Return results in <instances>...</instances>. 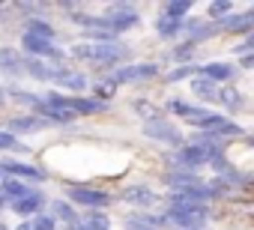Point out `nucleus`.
Segmentation results:
<instances>
[{"label": "nucleus", "instance_id": "nucleus-1", "mask_svg": "<svg viewBox=\"0 0 254 230\" xmlns=\"http://www.w3.org/2000/svg\"><path fill=\"white\" fill-rule=\"evenodd\" d=\"M72 54L78 60H90L96 66H117L120 60L129 57V48H126L123 42L111 39V42H78L72 48Z\"/></svg>", "mask_w": 254, "mask_h": 230}, {"label": "nucleus", "instance_id": "nucleus-2", "mask_svg": "<svg viewBox=\"0 0 254 230\" xmlns=\"http://www.w3.org/2000/svg\"><path fill=\"white\" fill-rule=\"evenodd\" d=\"M206 206L200 203H183V200H171L168 212H165V221L180 227V230H197L206 224Z\"/></svg>", "mask_w": 254, "mask_h": 230}, {"label": "nucleus", "instance_id": "nucleus-3", "mask_svg": "<svg viewBox=\"0 0 254 230\" xmlns=\"http://www.w3.org/2000/svg\"><path fill=\"white\" fill-rule=\"evenodd\" d=\"M171 162H174V168L177 171H197V168H203V165H209L212 162V156L209 153H203L200 147H194V144H186V147H180L174 156H171Z\"/></svg>", "mask_w": 254, "mask_h": 230}, {"label": "nucleus", "instance_id": "nucleus-4", "mask_svg": "<svg viewBox=\"0 0 254 230\" xmlns=\"http://www.w3.org/2000/svg\"><path fill=\"white\" fill-rule=\"evenodd\" d=\"M0 176H9V179H48V171L39 168V165H27V162H15V159H6L0 162Z\"/></svg>", "mask_w": 254, "mask_h": 230}, {"label": "nucleus", "instance_id": "nucleus-5", "mask_svg": "<svg viewBox=\"0 0 254 230\" xmlns=\"http://www.w3.org/2000/svg\"><path fill=\"white\" fill-rule=\"evenodd\" d=\"M159 75V66L156 63H132V66H120L114 69V78L111 84H135V81H150Z\"/></svg>", "mask_w": 254, "mask_h": 230}, {"label": "nucleus", "instance_id": "nucleus-6", "mask_svg": "<svg viewBox=\"0 0 254 230\" xmlns=\"http://www.w3.org/2000/svg\"><path fill=\"white\" fill-rule=\"evenodd\" d=\"M144 135L150 141H165V144H174V147H183V135L174 123L168 120H153V123H144Z\"/></svg>", "mask_w": 254, "mask_h": 230}, {"label": "nucleus", "instance_id": "nucleus-7", "mask_svg": "<svg viewBox=\"0 0 254 230\" xmlns=\"http://www.w3.org/2000/svg\"><path fill=\"white\" fill-rule=\"evenodd\" d=\"M69 200L84 203V206H90V209H102V206L111 203V194L102 191V188H90V185H72V188H69Z\"/></svg>", "mask_w": 254, "mask_h": 230}, {"label": "nucleus", "instance_id": "nucleus-8", "mask_svg": "<svg viewBox=\"0 0 254 230\" xmlns=\"http://www.w3.org/2000/svg\"><path fill=\"white\" fill-rule=\"evenodd\" d=\"M63 108H69L75 117H81V114H102L108 105L99 102V99H84V96H54Z\"/></svg>", "mask_w": 254, "mask_h": 230}, {"label": "nucleus", "instance_id": "nucleus-9", "mask_svg": "<svg viewBox=\"0 0 254 230\" xmlns=\"http://www.w3.org/2000/svg\"><path fill=\"white\" fill-rule=\"evenodd\" d=\"M108 18V30H111V36L114 33H126V30H132L141 18H138V12L135 9H129V6H117L111 15H105Z\"/></svg>", "mask_w": 254, "mask_h": 230}, {"label": "nucleus", "instance_id": "nucleus-10", "mask_svg": "<svg viewBox=\"0 0 254 230\" xmlns=\"http://www.w3.org/2000/svg\"><path fill=\"white\" fill-rule=\"evenodd\" d=\"M21 48L27 51V57H36V60H42V57H63L57 48H54V42H48V39H39V36H30V33H24L21 36Z\"/></svg>", "mask_w": 254, "mask_h": 230}, {"label": "nucleus", "instance_id": "nucleus-11", "mask_svg": "<svg viewBox=\"0 0 254 230\" xmlns=\"http://www.w3.org/2000/svg\"><path fill=\"white\" fill-rule=\"evenodd\" d=\"M51 81H54V84H60L63 90H72V93L87 90V75L72 72V69H51Z\"/></svg>", "mask_w": 254, "mask_h": 230}, {"label": "nucleus", "instance_id": "nucleus-12", "mask_svg": "<svg viewBox=\"0 0 254 230\" xmlns=\"http://www.w3.org/2000/svg\"><path fill=\"white\" fill-rule=\"evenodd\" d=\"M197 72H200V78H206L212 84L236 78V66H230V63H206V66H197Z\"/></svg>", "mask_w": 254, "mask_h": 230}, {"label": "nucleus", "instance_id": "nucleus-13", "mask_svg": "<svg viewBox=\"0 0 254 230\" xmlns=\"http://www.w3.org/2000/svg\"><path fill=\"white\" fill-rule=\"evenodd\" d=\"M48 123L42 120V117H12L9 123H6V132L9 135H27V132H39V129H45Z\"/></svg>", "mask_w": 254, "mask_h": 230}, {"label": "nucleus", "instance_id": "nucleus-14", "mask_svg": "<svg viewBox=\"0 0 254 230\" xmlns=\"http://www.w3.org/2000/svg\"><path fill=\"white\" fill-rule=\"evenodd\" d=\"M123 200L135 203V206H153L159 197H156V191H150L144 185H129V188H123Z\"/></svg>", "mask_w": 254, "mask_h": 230}, {"label": "nucleus", "instance_id": "nucleus-15", "mask_svg": "<svg viewBox=\"0 0 254 230\" xmlns=\"http://www.w3.org/2000/svg\"><path fill=\"white\" fill-rule=\"evenodd\" d=\"M0 69L9 72V75L24 72V54L18 48H0Z\"/></svg>", "mask_w": 254, "mask_h": 230}, {"label": "nucleus", "instance_id": "nucleus-16", "mask_svg": "<svg viewBox=\"0 0 254 230\" xmlns=\"http://www.w3.org/2000/svg\"><path fill=\"white\" fill-rule=\"evenodd\" d=\"M165 182L171 185V191H186V188L200 185V176H197V173H191V171H174V173H168V176H165Z\"/></svg>", "mask_w": 254, "mask_h": 230}, {"label": "nucleus", "instance_id": "nucleus-17", "mask_svg": "<svg viewBox=\"0 0 254 230\" xmlns=\"http://www.w3.org/2000/svg\"><path fill=\"white\" fill-rule=\"evenodd\" d=\"M42 203H45L42 191H30V194H24L21 200H12V209H15L18 215H39Z\"/></svg>", "mask_w": 254, "mask_h": 230}, {"label": "nucleus", "instance_id": "nucleus-18", "mask_svg": "<svg viewBox=\"0 0 254 230\" xmlns=\"http://www.w3.org/2000/svg\"><path fill=\"white\" fill-rule=\"evenodd\" d=\"M251 24H254V12H242V15H227V18L218 24V30H227V33H248Z\"/></svg>", "mask_w": 254, "mask_h": 230}, {"label": "nucleus", "instance_id": "nucleus-19", "mask_svg": "<svg viewBox=\"0 0 254 230\" xmlns=\"http://www.w3.org/2000/svg\"><path fill=\"white\" fill-rule=\"evenodd\" d=\"M33 188H27V182H21V179H9V176H3V182H0V197H9V200H21L24 194H30Z\"/></svg>", "mask_w": 254, "mask_h": 230}, {"label": "nucleus", "instance_id": "nucleus-20", "mask_svg": "<svg viewBox=\"0 0 254 230\" xmlns=\"http://www.w3.org/2000/svg\"><path fill=\"white\" fill-rule=\"evenodd\" d=\"M48 209H51V218H54V221H57V218H63L66 224H75V221H78V215H75V209H72L69 200H51Z\"/></svg>", "mask_w": 254, "mask_h": 230}, {"label": "nucleus", "instance_id": "nucleus-21", "mask_svg": "<svg viewBox=\"0 0 254 230\" xmlns=\"http://www.w3.org/2000/svg\"><path fill=\"white\" fill-rule=\"evenodd\" d=\"M24 72L30 78H36V81H51V66H45L36 57H24Z\"/></svg>", "mask_w": 254, "mask_h": 230}, {"label": "nucleus", "instance_id": "nucleus-22", "mask_svg": "<svg viewBox=\"0 0 254 230\" xmlns=\"http://www.w3.org/2000/svg\"><path fill=\"white\" fill-rule=\"evenodd\" d=\"M84 230H111V218L105 212H87L81 221H78Z\"/></svg>", "mask_w": 254, "mask_h": 230}, {"label": "nucleus", "instance_id": "nucleus-23", "mask_svg": "<svg viewBox=\"0 0 254 230\" xmlns=\"http://www.w3.org/2000/svg\"><path fill=\"white\" fill-rule=\"evenodd\" d=\"M24 33H30V36H39V39H48V42H54V27H51L48 21H42V18H30Z\"/></svg>", "mask_w": 254, "mask_h": 230}, {"label": "nucleus", "instance_id": "nucleus-24", "mask_svg": "<svg viewBox=\"0 0 254 230\" xmlns=\"http://www.w3.org/2000/svg\"><path fill=\"white\" fill-rule=\"evenodd\" d=\"M227 111H239L242 105H245V99H242V93L239 90H233V87H227V90H218V96H215Z\"/></svg>", "mask_w": 254, "mask_h": 230}, {"label": "nucleus", "instance_id": "nucleus-25", "mask_svg": "<svg viewBox=\"0 0 254 230\" xmlns=\"http://www.w3.org/2000/svg\"><path fill=\"white\" fill-rule=\"evenodd\" d=\"M123 227L126 230H159L153 215H129V218L123 221Z\"/></svg>", "mask_w": 254, "mask_h": 230}, {"label": "nucleus", "instance_id": "nucleus-26", "mask_svg": "<svg viewBox=\"0 0 254 230\" xmlns=\"http://www.w3.org/2000/svg\"><path fill=\"white\" fill-rule=\"evenodd\" d=\"M135 114H141L147 123L162 120V108H159V105H153V102H144V99H138V102H135Z\"/></svg>", "mask_w": 254, "mask_h": 230}, {"label": "nucleus", "instance_id": "nucleus-27", "mask_svg": "<svg viewBox=\"0 0 254 230\" xmlns=\"http://www.w3.org/2000/svg\"><path fill=\"white\" fill-rule=\"evenodd\" d=\"M180 27H183V21H177V18L165 15V12L156 18V30H159L162 36H177V33H180Z\"/></svg>", "mask_w": 254, "mask_h": 230}, {"label": "nucleus", "instance_id": "nucleus-28", "mask_svg": "<svg viewBox=\"0 0 254 230\" xmlns=\"http://www.w3.org/2000/svg\"><path fill=\"white\" fill-rule=\"evenodd\" d=\"M191 90H194V96H200V99H215V96H218V87H215L212 81H206V78H194V81H191Z\"/></svg>", "mask_w": 254, "mask_h": 230}, {"label": "nucleus", "instance_id": "nucleus-29", "mask_svg": "<svg viewBox=\"0 0 254 230\" xmlns=\"http://www.w3.org/2000/svg\"><path fill=\"white\" fill-rule=\"evenodd\" d=\"M174 114H180V117H186V120H191V117H197V114L203 111V108H197V105H189V102H183V99H174L171 105H168Z\"/></svg>", "mask_w": 254, "mask_h": 230}, {"label": "nucleus", "instance_id": "nucleus-30", "mask_svg": "<svg viewBox=\"0 0 254 230\" xmlns=\"http://www.w3.org/2000/svg\"><path fill=\"white\" fill-rule=\"evenodd\" d=\"M189 9H191V0H174V3H168V6H165V15H171V18L183 21V18L189 15Z\"/></svg>", "mask_w": 254, "mask_h": 230}, {"label": "nucleus", "instance_id": "nucleus-31", "mask_svg": "<svg viewBox=\"0 0 254 230\" xmlns=\"http://www.w3.org/2000/svg\"><path fill=\"white\" fill-rule=\"evenodd\" d=\"M233 12V3L230 0H218V3H209V18L212 21H224V15Z\"/></svg>", "mask_w": 254, "mask_h": 230}, {"label": "nucleus", "instance_id": "nucleus-32", "mask_svg": "<svg viewBox=\"0 0 254 230\" xmlns=\"http://www.w3.org/2000/svg\"><path fill=\"white\" fill-rule=\"evenodd\" d=\"M197 72V66H191V63H183L180 69H174L171 75H168V81H183V78H191Z\"/></svg>", "mask_w": 254, "mask_h": 230}, {"label": "nucleus", "instance_id": "nucleus-33", "mask_svg": "<svg viewBox=\"0 0 254 230\" xmlns=\"http://www.w3.org/2000/svg\"><path fill=\"white\" fill-rule=\"evenodd\" d=\"M33 230H54V218L48 215V212H39V215H33Z\"/></svg>", "mask_w": 254, "mask_h": 230}, {"label": "nucleus", "instance_id": "nucleus-34", "mask_svg": "<svg viewBox=\"0 0 254 230\" xmlns=\"http://www.w3.org/2000/svg\"><path fill=\"white\" fill-rule=\"evenodd\" d=\"M0 150H21V144L15 141V135H9L3 129V132H0Z\"/></svg>", "mask_w": 254, "mask_h": 230}, {"label": "nucleus", "instance_id": "nucleus-35", "mask_svg": "<svg viewBox=\"0 0 254 230\" xmlns=\"http://www.w3.org/2000/svg\"><path fill=\"white\" fill-rule=\"evenodd\" d=\"M114 93H117V84H111V81H105V84H99V87H96V96H99V102L111 99Z\"/></svg>", "mask_w": 254, "mask_h": 230}, {"label": "nucleus", "instance_id": "nucleus-36", "mask_svg": "<svg viewBox=\"0 0 254 230\" xmlns=\"http://www.w3.org/2000/svg\"><path fill=\"white\" fill-rule=\"evenodd\" d=\"M191 51H194V45H191V42H186V45L174 48V60H189V57H191Z\"/></svg>", "mask_w": 254, "mask_h": 230}, {"label": "nucleus", "instance_id": "nucleus-37", "mask_svg": "<svg viewBox=\"0 0 254 230\" xmlns=\"http://www.w3.org/2000/svg\"><path fill=\"white\" fill-rule=\"evenodd\" d=\"M236 51H239V54H242V57H245V54H248V51H251V39H245V42H242V45H236Z\"/></svg>", "mask_w": 254, "mask_h": 230}, {"label": "nucleus", "instance_id": "nucleus-38", "mask_svg": "<svg viewBox=\"0 0 254 230\" xmlns=\"http://www.w3.org/2000/svg\"><path fill=\"white\" fill-rule=\"evenodd\" d=\"M251 63H254V57H251V54H245V57H242V69H248Z\"/></svg>", "mask_w": 254, "mask_h": 230}, {"label": "nucleus", "instance_id": "nucleus-39", "mask_svg": "<svg viewBox=\"0 0 254 230\" xmlns=\"http://www.w3.org/2000/svg\"><path fill=\"white\" fill-rule=\"evenodd\" d=\"M18 230H33V224H30V221H24V224H21Z\"/></svg>", "mask_w": 254, "mask_h": 230}, {"label": "nucleus", "instance_id": "nucleus-40", "mask_svg": "<svg viewBox=\"0 0 254 230\" xmlns=\"http://www.w3.org/2000/svg\"><path fill=\"white\" fill-rule=\"evenodd\" d=\"M6 102V96H3V87H0V105H3Z\"/></svg>", "mask_w": 254, "mask_h": 230}, {"label": "nucleus", "instance_id": "nucleus-41", "mask_svg": "<svg viewBox=\"0 0 254 230\" xmlns=\"http://www.w3.org/2000/svg\"><path fill=\"white\" fill-rule=\"evenodd\" d=\"M0 209H3V197H0Z\"/></svg>", "mask_w": 254, "mask_h": 230}, {"label": "nucleus", "instance_id": "nucleus-42", "mask_svg": "<svg viewBox=\"0 0 254 230\" xmlns=\"http://www.w3.org/2000/svg\"><path fill=\"white\" fill-rule=\"evenodd\" d=\"M0 230H6V227H3V224H0Z\"/></svg>", "mask_w": 254, "mask_h": 230}]
</instances>
